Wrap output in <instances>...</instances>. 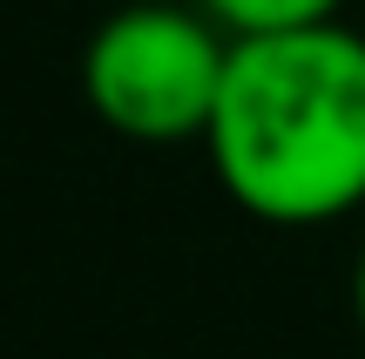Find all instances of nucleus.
<instances>
[{
  "mask_svg": "<svg viewBox=\"0 0 365 359\" xmlns=\"http://www.w3.org/2000/svg\"><path fill=\"white\" fill-rule=\"evenodd\" d=\"M203 156L223 197L277 231L365 203V34L345 21L237 34Z\"/></svg>",
  "mask_w": 365,
  "mask_h": 359,
  "instance_id": "f257e3e1",
  "label": "nucleus"
},
{
  "mask_svg": "<svg viewBox=\"0 0 365 359\" xmlns=\"http://www.w3.org/2000/svg\"><path fill=\"white\" fill-rule=\"evenodd\" d=\"M230 41L203 7L129 0L81 48V95L95 122L129 143H203L223 95Z\"/></svg>",
  "mask_w": 365,
  "mask_h": 359,
  "instance_id": "f03ea898",
  "label": "nucleus"
},
{
  "mask_svg": "<svg viewBox=\"0 0 365 359\" xmlns=\"http://www.w3.org/2000/svg\"><path fill=\"white\" fill-rule=\"evenodd\" d=\"M223 34H277V27H312L339 21L345 0H196Z\"/></svg>",
  "mask_w": 365,
  "mask_h": 359,
  "instance_id": "7ed1b4c3",
  "label": "nucleus"
},
{
  "mask_svg": "<svg viewBox=\"0 0 365 359\" xmlns=\"http://www.w3.org/2000/svg\"><path fill=\"white\" fill-rule=\"evenodd\" d=\"M352 312H359V333H365V251H359V271H352Z\"/></svg>",
  "mask_w": 365,
  "mask_h": 359,
  "instance_id": "20e7f679",
  "label": "nucleus"
}]
</instances>
